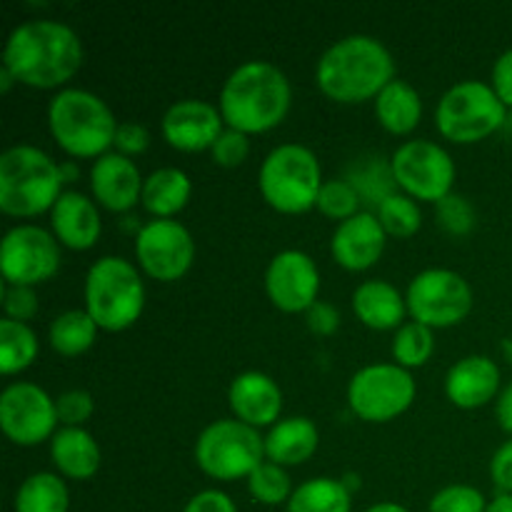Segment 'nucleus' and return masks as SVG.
I'll list each match as a JSON object with an SVG mask.
<instances>
[{"label": "nucleus", "instance_id": "nucleus-30", "mask_svg": "<svg viewBox=\"0 0 512 512\" xmlns=\"http://www.w3.org/2000/svg\"><path fill=\"white\" fill-rule=\"evenodd\" d=\"M98 335V323L90 318L88 310H65L58 318L50 323L48 338L55 353L65 355V358H75L83 355L90 345L95 343Z\"/></svg>", "mask_w": 512, "mask_h": 512}, {"label": "nucleus", "instance_id": "nucleus-13", "mask_svg": "<svg viewBox=\"0 0 512 512\" xmlns=\"http://www.w3.org/2000/svg\"><path fill=\"white\" fill-rule=\"evenodd\" d=\"M60 268V245L40 225H15L0 243V273L8 285H35L53 278Z\"/></svg>", "mask_w": 512, "mask_h": 512}, {"label": "nucleus", "instance_id": "nucleus-12", "mask_svg": "<svg viewBox=\"0 0 512 512\" xmlns=\"http://www.w3.org/2000/svg\"><path fill=\"white\" fill-rule=\"evenodd\" d=\"M390 170L398 188L413 200L440 203L453 193L455 163L445 148L433 140H408L390 158Z\"/></svg>", "mask_w": 512, "mask_h": 512}, {"label": "nucleus", "instance_id": "nucleus-1", "mask_svg": "<svg viewBox=\"0 0 512 512\" xmlns=\"http://www.w3.org/2000/svg\"><path fill=\"white\" fill-rule=\"evenodd\" d=\"M83 65V40L60 20H28L10 30L3 68L18 83L50 90L68 83Z\"/></svg>", "mask_w": 512, "mask_h": 512}, {"label": "nucleus", "instance_id": "nucleus-4", "mask_svg": "<svg viewBox=\"0 0 512 512\" xmlns=\"http://www.w3.org/2000/svg\"><path fill=\"white\" fill-rule=\"evenodd\" d=\"M118 120L100 95L83 88H60L48 103V128L55 143L73 158L110 153Z\"/></svg>", "mask_w": 512, "mask_h": 512}, {"label": "nucleus", "instance_id": "nucleus-19", "mask_svg": "<svg viewBox=\"0 0 512 512\" xmlns=\"http://www.w3.org/2000/svg\"><path fill=\"white\" fill-rule=\"evenodd\" d=\"M145 178L138 165L120 153H105L90 168V190L103 208L125 213L135 208L143 195Z\"/></svg>", "mask_w": 512, "mask_h": 512}, {"label": "nucleus", "instance_id": "nucleus-38", "mask_svg": "<svg viewBox=\"0 0 512 512\" xmlns=\"http://www.w3.org/2000/svg\"><path fill=\"white\" fill-rule=\"evenodd\" d=\"M93 408V395L88 390H65L55 398L58 423H63V428H83L85 420H90L93 415Z\"/></svg>", "mask_w": 512, "mask_h": 512}, {"label": "nucleus", "instance_id": "nucleus-48", "mask_svg": "<svg viewBox=\"0 0 512 512\" xmlns=\"http://www.w3.org/2000/svg\"><path fill=\"white\" fill-rule=\"evenodd\" d=\"M365 512H410V510L403 508V505H398V503H378V505H370Z\"/></svg>", "mask_w": 512, "mask_h": 512}, {"label": "nucleus", "instance_id": "nucleus-9", "mask_svg": "<svg viewBox=\"0 0 512 512\" xmlns=\"http://www.w3.org/2000/svg\"><path fill=\"white\" fill-rule=\"evenodd\" d=\"M195 463L205 475L225 483L250 478L265 463V438L243 420H215L195 440Z\"/></svg>", "mask_w": 512, "mask_h": 512}, {"label": "nucleus", "instance_id": "nucleus-52", "mask_svg": "<svg viewBox=\"0 0 512 512\" xmlns=\"http://www.w3.org/2000/svg\"><path fill=\"white\" fill-rule=\"evenodd\" d=\"M500 348H503L505 360H508V363L512 365V338H505V340H503V345H500Z\"/></svg>", "mask_w": 512, "mask_h": 512}, {"label": "nucleus", "instance_id": "nucleus-41", "mask_svg": "<svg viewBox=\"0 0 512 512\" xmlns=\"http://www.w3.org/2000/svg\"><path fill=\"white\" fill-rule=\"evenodd\" d=\"M115 153L125 155H140L148 150L150 145V133L145 125L135 123V120H125V123L118 125V133H115Z\"/></svg>", "mask_w": 512, "mask_h": 512}, {"label": "nucleus", "instance_id": "nucleus-14", "mask_svg": "<svg viewBox=\"0 0 512 512\" xmlns=\"http://www.w3.org/2000/svg\"><path fill=\"white\" fill-rule=\"evenodd\" d=\"M135 258L145 275L160 283H173L183 278L193 265V235L180 220H148L135 233Z\"/></svg>", "mask_w": 512, "mask_h": 512}, {"label": "nucleus", "instance_id": "nucleus-25", "mask_svg": "<svg viewBox=\"0 0 512 512\" xmlns=\"http://www.w3.org/2000/svg\"><path fill=\"white\" fill-rule=\"evenodd\" d=\"M50 460L60 475L70 480H88L100 470V445L85 428H60L50 438Z\"/></svg>", "mask_w": 512, "mask_h": 512}, {"label": "nucleus", "instance_id": "nucleus-46", "mask_svg": "<svg viewBox=\"0 0 512 512\" xmlns=\"http://www.w3.org/2000/svg\"><path fill=\"white\" fill-rule=\"evenodd\" d=\"M495 418H498L500 428L512 438V383L500 390L498 405H495Z\"/></svg>", "mask_w": 512, "mask_h": 512}, {"label": "nucleus", "instance_id": "nucleus-8", "mask_svg": "<svg viewBox=\"0 0 512 512\" xmlns=\"http://www.w3.org/2000/svg\"><path fill=\"white\" fill-rule=\"evenodd\" d=\"M505 113L508 108L498 98L493 85L480 80H460L440 98L435 108V128L450 143H480L505 123Z\"/></svg>", "mask_w": 512, "mask_h": 512}, {"label": "nucleus", "instance_id": "nucleus-42", "mask_svg": "<svg viewBox=\"0 0 512 512\" xmlns=\"http://www.w3.org/2000/svg\"><path fill=\"white\" fill-rule=\"evenodd\" d=\"M490 478L500 493L512 495V438L495 450L493 460H490Z\"/></svg>", "mask_w": 512, "mask_h": 512}, {"label": "nucleus", "instance_id": "nucleus-22", "mask_svg": "<svg viewBox=\"0 0 512 512\" xmlns=\"http://www.w3.org/2000/svg\"><path fill=\"white\" fill-rule=\"evenodd\" d=\"M500 390V368L488 355H468L445 375V395L463 410L490 403Z\"/></svg>", "mask_w": 512, "mask_h": 512}, {"label": "nucleus", "instance_id": "nucleus-2", "mask_svg": "<svg viewBox=\"0 0 512 512\" xmlns=\"http://www.w3.org/2000/svg\"><path fill=\"white\" fill-rule=\"evenodd\" d=\"M293 100L290 80L270 60L238 65L220 90V115L240 133H265L285 120Z\"/></svg>", "mask_w": 512, "mask_h": 512}, {"label": "nucleus", "instance_id": "nucleus-10", "mask_svg": "<svg viewBox=\"0 0 512 512\" xmlns=\"http://www.w3.org/2000/svg\"><path fill=\"white\" fill-rule=\"evenodd\" d=\"M415 380L398 363L365 365L350 378L348 403L360 420L388 423L413 405Z\"/></svg>", "mask_w": 512, "mask_h": 512}, {"label": "nucleus", "instance_id": "nucleus-49", "mask_svg": "<svg viewBox=\"0 0 512 512\" xmlns=\"http://www.w3.org/2000/svg\"><path fill=\"white\" fill-rule=\"evenodd\" d=\"M13 83H18V80L13 78V73H10L8 68H0V90L5 93V90H10V85Z\"/></svg>", "mask_w": 512, "mask_h": 512}, {"label": "nucleus", "instance_id": "nucleus-31", "mask_svg": "<svg viewBox=\"0 0 512 512\" xmlns=\"http://www.w3.org/2000/svg\"><path fill=\"white\" fill-rule=\"evenodd\" d=\"M38 358V335L28 323L3 318L0 320V370L15 375L30 368Z\"/></svg>", "mask_w": 512, "mask_h": 512}, {"label": "nucleus", "instance_id": "nucleus-45", "mask_svg": "<svg viewBox=\"0 0 512 512\" xmlns=\"http://www.w3.org/2000/svg\"><path fill=\"white\" fill-rule=\"evenodd\" d=\"M493 90L503 100L505 108H512V48L505 50L493 65Z\"/></svg>", "mask_w": 512, "mask_h": 512}, {"label": "nucleus", "instance_id": "nucleus-18", "mask_svg": "<svg viewBox=\"0 0 512 512\" xmlns=\"http://www.w3.org/2000/svg\"><path fill=\"white\" fill-rule=\"evenodd\" d=\"M385 243L388 233L380 225L378 215L360 210L353 218L338 223L330 240V253L345 270H368L380 260Z\"/></svg>", "mask_w": 512, "mask_h": 512}, {"label": "nucleus", "instance_id": "nucleus-15", "mask_svg": "<svg viewBox=\"0 0 512 512\" xmlns=\"http://www.w3.org/2000/svg\"><path fill=\"white\" fill-rule=\"evenodd\" d=\"M55 398L35 383H10L0 393V428L15 445H38L53 438L58 430Z\"/></svg>", "mask_w": 512, "mask_h": 512}, {"label": "nucleus", "instance_id": "nucleus-39", "mask_svg": "<svg viewBox=\"0 0 512 512\" xmlns=\"http://www.w3.org/2000/svg\"><path fill=\"white\" fill-rule=\"evenodd\" d=\"M210 153H213V160L218 165H223V168H235V165H240L248 158L250 140L248 135L240 133V130L225 128L223 133H220V138L215 140L213 148H210Z\"/></svg>", "mask_w": 512, "mask_h": 512}, {"label": "nucleus", "instance_id": "nucleus-20", "mask_svg": "<svg viewBox=\"0 0 512 512\" xmlns=\"http://www.w3.org/2000/svg\"><path fill=\"white\" fill-rule=\"evenodd\" d=\"M228 400L235 420H243L250 428H265V425L273 428L283 410V390L270 375L260 373V370L240 373L230 383Z\"/></svg>", "mask_w": 512, "mask_h": 512}, {"label": "nucleus", "instance_id": "nucleus-23", "mask_svg": "<svg viewBox=\"0 0 512 512\" xmlns=\"http://www.w3.org/2000/svg\"><path fill=\"white\" fill-rule=\"evenodd\" d=\"M353 310L363 325L373 330H398L403 325L408 303L405 295L388 280H365L353 293Z\"/></svg>", "mask_w": 512, "mask_h": 512}, {"label": "nucleus", "instance_id": "nucleus-6", "mask_svg": "<svg viewBox=\"0 0 512 512\" xmlns=\"http://www.w3.org/2000/svg\"><path fill=\"white\" fill-rule=\"evenodd\" d=\"M83 295L90 318L110 333L130 328L145 308V285L138 268L118 255H105L90 265Z\"/></svg>", "mask_w": 512, "mask_h": 512}, {"label": "nucleus", "instance_id": "nucleus-40", "mask_svg": "<svg viewBox=\"0 0 512 512\" xmlns=\"http://www.w3.org/2000/svg\"><path fill=\"white\" fill-rule=\"evenodd\" d=\"M3 310H5V318L18 320V323H28L30 318L38 315V295H35L33 288H25V285L5 283Z\"/></svg>", "mask_w": 512, "mask_h": 512}, {"label": "nucleus", "instance_id": "nucleus-27", "mask_svg": "<svg viewBox=\"0 0 512 512\" xmlns=\"http://www.w3.org/2000/svg\"><path fill=\"white\" fill-rule=\"evenodd\" d=\"M193 183L180 168H158L145 178L140 203L155 218H173L188 205Z\"/></svg>", "mask_w": 512, "mask_h": 512}, {"label": "nucleus", "instance_id": "nucleus-16", "mask_svg": "<svg viewBox=\"0 0 512 512\" xmlns=\"http://www.w3.org/2000/svg\"><path fill=\"white\" fill-rule=\"evenodd\" d=\"M265 293L283 313H308L318 303L320 270L303 250H280L265 270Z\"/></svg>", "mask_w": 512, "mask_h": 512}, {"label": "nucleus", "instance_id": "nucleus-35", "mask_svg": "<svg viewBox=\"0 0 512 512\" xmlns=\"http://www.w3.org/2000/svg\"><path fill=\"white\" fill-rule=\"evenodd\" d=\"M315 208H318L325 218L343 223V220L360 213V193L355 190V185L350 183V180H325L323 188H320Z\"/></svg>", "mask_w": 512, "mask_h": 512}, {"label": "nucleus", "instance_id": "nucleus-24", "mask_svg": "<svg viewBox=\"0 0 512 512\" xmlns=\"http://www.w3.org/2000/svg\"><path fill=\"white\" fill-rule=\"evenodd\" d=\"M318 425L305 415L283 418L265 435V458L275 465H300L318 450Z\"/></svg>", "mask_w": 512, "mask_h": 512}, {"label": "nucleus", "instance_id": "nucleus-50", "mask_svg": "<svg viewBox=\"0 0 512 512\" xmlns=\"http://www.w3.org/2000/svg\"><path fill=\"white\" fill-rule=\"evenodd\" d=\"M340 480H343V483H345V488H348L350 493H353V490L358 488V485H360V478H358V475H355V473H348V475H343V478H340Z\"/></svg>", "mask_w": 512, "mask_h": 512}, {"label": "nucleus", "instance_id": "nucleus-32", "mask_svg": "<svg viewBox=\"0 0 512 512\" xmlns=\"http://www.w3.org/2000/svg\"><path fill=\"white\" fill-rule=\"evenodd\" d=\"M433 348V328L418 323V320H408V323H403L395 330L393 358L403 368H420V365H425L430 355H433Z\"/></svg>", "mask_w": 512, "mask_h": 512}, {"label": "nucleus", "instance_id": "nucleus-5", "mask_svg": "<svg viewBox=\"0 0 512 512\" xmlns=\"http://www.w3.org/2000/svg\"><path fill=\"white\" fill-rule=\"evenodd\" d=\"M63 183L60 165L35 145H13L0 155V210L5 215L33 218L53 210Z\"/></svg>", "mask_w": 512, "mask_h": 512}, {"label": "nucleus", "instance_id": "nucleus-37", "mask_svg": "<svg viewBox=\"0 0 512 512\" xmlns=\"http://www.w3.org/2000/svg\"><path fill=\"white\" fill-rule=\"evenodd\" d=\"M488 500L473 485H448L430 500V512H485Z\"/></svg>", "mask_w": 512, "mask_h": 512}, {"label": "nucleus", "instance_id": "nucleus-11", "mask_svg": "<svg viewBox=\"0 0 512 512\" xmlns=\"http://www.w3.org/2000/svg\"><path fill=\"white\" fill-rule=\"evenodd\" d=\"M405 303L413 320L428 328H450L463 323L473 308L468 280L448 268H428L410 280Z\"/></svg>", "mask_w": 512, "mask_h": 512}, {"label": "nucleus", "instance_id": "nucleus-26", "mask_svg": "<svg viewBox=\"0 0 512 512\" xmlns=\"http://www.w3.org/2000/svg\"><path fill=\"white\" fill-rule=\"evenodd\" d=\"M420 115H423V100L408 80H390L375 98V118L388 133H410L418 128Z\"/></svg>", "mask_w": 512, "mask_h": 512}, {"label": "nucleus", "instance_id": "nucleus-44", "mask_svg": "<svg viewBox=\"0 0 512 512\" xmlns=\"http://www.w3.org/2000/svg\"><path fill=\"white\" fill-rule=\"evenodd\" d=\"M183 512H238V508L223 490H200L185 503Z\"/></svg>", "mask_w": 512, "mask_h": 512}, {"label": "nucleus", "instance_id": "nucleus-28", "mask_svg": "<svg viewBox=\"0 0 512 512\" xmlns=\"http://www.w3.org/2000/svg\"><path fill=\"white\" fill-rule=\"evenodd\" d=\"M70 493L60 475L40 473L28 475L15 493V512H68Z\"/></svg>", "mask_w": 512, "mask_h": 512}, {"label": "nucleus", "instance_id": "nucleus-29", "mask_svg": "<svg viewBox=\"0 0 512 512\" xmlns=\"http://www.w3.org/2000/svg\"><path fill=\"white\" fill-rule=\"evenodd\" d=\"M353 493L340 478H313L293 490L288 512H350Z\"/></svg>", "mask_w": 512, "mask_h": 512}, {"label": "nucleus", "instance_id": "nucleus-33", "mask_svg": "<svg viewBox=\"0 0 512 512\" xmlns=\"http://www.w3.org/2000/svg\"><path fill=\"white\" fill-rule=\"evenodd\" d=\"M378 220L385 233L393 235V238H410L423 225L420 205L410 195L400 193H393L378 205Z\"/></svg>", "mask_w": 512, "mask_h": 512}, {"label": "nucleus", "instance_id": "nucleus-36", "mask_svg": "<svg viewBox=\"0 0 512 512\" xmlns=\"http://www.w3.org/2000/svg\"><path fill=\"white\" fill-rule=\"evenodd\" d=\"M435 218L448 235H468L475 228V208L463 195H445L435 203Z\"/></svg>", "mask_w": 512, "mask_h": 512}, {"label": "nucleus", "instance_id": "nucleus-51", "mask_svg": "<svg viewBox=\"0 0 512 512\" xmlns=\"http://www.w3.org/2000/svg\"><path fill=\"white\" fill-rule=\"evenodd\" d=\"M60 173H63V180H65V183H70V180H73L75 178V168H73V165H60Z\"/></svg>", "mask_w": 512, "mask_h": 512}, {"label": "nucleus", "instance_id": "nucleus-43", "mask_svg": "<svg viewBox=\"0 0 512 512\" xmlns=\"http://www.w3.org/2000/svg\"><path fill=\"white\" fill-rule=\"evenodd\" d=\"M305 323L313 330L315 335H333L335 330L340 328V315L335 310V305L325 303V300H318L308 308L305 313Z\"/></svg>", "mask_w": 512, "mask_h": 512}, {"label": "nucleus", "instance_id": "nucleus-47", "mask_svg": "<svg viewBox=\"0 0 512 512\" xmlns=\"http://www.w3.org/2000/svg\"><path fill=\"white\" fill-rule=\"evenodd\" d=\"M485 512H512V495L498 493V498L490 500L488 510Z\"/></svg>", "mask_w": 512, "mask_h": 512}, {"label": "nucleus", "instance_id": "nucleus-34", "mask_svg": "<svg viewBox=\"0 0 512 512\" xmlns=\"http://www.w3.org/2000/svg\"><path fill=\"white\" fill-rule=\"evenodd\" d=\"M248 490L253 500L263 505H280L288 503L293 495V483L283 465H275L265 460L260 468H255L248 478Z\"/></svg>", "mask_w": 512, "mask_h": 512}, {"label": "nucleus", "instance_id": "nucleus-17", "mask_svg": "<svg viewBox=\"0 0 512 512\" xmlns=\"http://www.w3.org/2000/svg\"><path fill=\"white\" fill-rule=\"evenodd\" d=\"M223 115L208 100L185 98L170 105L163 115V138L183 153L210 150L223 133Z\"/></svg>", "mask_w": 512, "mask_h": 512}, {"label": "nucleus", "instance_id": "nucleus-21", "mask_svg": "<svg viewBox=\"0 0 512 512\" xmlns=\"http://www.w3.org/2000/svg\"><path fill=\"white\" fill-rule=\"evenodd\" d=\"M50 228L60 245L70 250H90L100 238V213L95 200L78 190H63L50 210Z\"/></svg>", "mask_w": 512, "mask_h": 512}, {"label": "nucleus", "instance_id": "nucleus-3", "mask_svg": "<svg viewBox=\"0 0 512 512\" xmlns=\"http://www.w3.org/2000/svg\"><path fill=\"white\" fill-rule=\"evenodd\" d=\"M395 80V60L373 35L355 33L330 45L318 60L315 83L338 103H363L378 98L380 90Z\"/></svg>", "mask_w": 512, "mask_h": 512}, {"label": "nucleus", "instance_id": "nucleus-7", "mask_svg": "<svg viewBox=\"0 0 512 512\" xmlns=\"http://www.w3.org/2000/svg\"><path fill=\"white\" fill-rule=\"evenodd\" d=\"M320 160L308 145L283 143L265 155L258 185L270 208L285 215H298L315 208L323 188Z\"/></svg>", "mask_w": 512, "mask_h": 512}]
</instances>
